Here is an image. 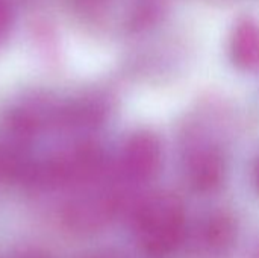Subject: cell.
<instances>
[{
	"mask_svg": "<svg viewBox=\"0 0 259 258\" xmlns=\"http://www.w3.org/2000/svg\"><path fill=\"white\" fill-rule=\"evenodd\" d=\"M141 246L155 257H162L181 245L185 234V216L175 196L156 195L143 204L137 217Z\"/></svg>",
	"mask_w": 259,
	"mask_h": 258,
	"instance_id": "cell-1",
	"label": "cell"
},
{
	"mask_svg": "<svg viewBox=\"0 0 259 258\" xmlns=\"http://www.w3.org/2000/svg\"><path fill=\"white\" fill-rule=\"evenodd\" d=\"M123 163L127 173L135 179H149L161 166V144L150 132L132 135L124 148Z\"/></svg>",
	"mask_w": 259,
	"mask_h": 258,
	"instance_id": "cell-2",
	"label": "cell"
},
{
	"mask_svg": "<svg viewBox=\"0 0 259 258\" xmlns=\"http://www.w3.org/2000/svg\"><path fill=\"white\" fill-rule=\"evenodd\" d=\"M225 172L222 155L211 148L191 152L187 161V175L191 186L200 192H209L220 186Z\"/></svg>",
	"mask_w": 259,
	"mask_h": 258,
	"instance_id": "cell-3",
	"label": "cell"
},
{
	"mask_svg": "<svg viewBox=\"0 0 259 258\" xmlns=\"http://www.w3.org/2000/svg\"><path fill=\"white\" fill-rule=\"evenodd\" d=\"M229 53L232 62L241 70L259 68V23L243 18L232 30Z\"/></svg>",
	"mask_w": 259,
	"mask_h": 258,
	"instance_id": "cell-4",
	"label": "cell"
},
{
	"mask_svg": "<svg viewBox=\"0 0 259 258\" xmlns=\"http://www.w3.org/2000/svg\"><path fill=\"white\" fill-rule=\"evenodd\" d=\"M6 23H8V11L5 5L0 3V30L6 27Z\"/></svg>",
	"mask_w": 259,
	"mask_h": 258,
	"instance_id": "cell-5",
	"label": "cell"
},
{
	"mask_svg": "<svg viewBox=\"0 0 259 258\" xmlns=\"http://www.w3.org/2000/svg\"><path fill=\"white\" fill-rule=\"evenodd\" d=\"M255 184H256V189L259 190V161L256 164V169H255Z\"/></svg>",
	"mask_w": 259,
	"mask_h": 258,
	"instance_id": "cell-6",
	"label": "cell"
}]
</instances>
